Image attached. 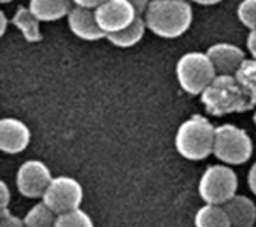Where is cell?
I'll return each mask as SVG.
<instances>
[{
	"label": "cell",
	"mask_w": 256,
	"mask_h": 227,
	"mask_svg": "<svg viewBox=\"0 0 256 227\" xmlns=\"http://www.w3.org/2000/svg\"><path fill=\"white\" fill-rule=\"evenodd\" d=\"M84 199L82 186L72 177H54L46 187L42 201L56 213L62 214L69 210L81 207Z\"/></svg>",
	"instance_id": "obj_7"
},
{
	"label": "cell",
	"mask_w": 256,
	"mask_h": 227,
	"mask_svg": "<svg viewBox=\"0 0 256 227\" xmlns=\"http://www.w3.org/2000/svg\"><path fill=\"white\" fill-rule=\"evenodd\" d=\"M10 204V192L4 181L0 183V208H8Z\"/></svg>",
	"instance_id": "obj_23"
},
{
	"label": "cell",
	"mask_w": 256,
	"mask_h": 227,
	"mask_svg": "<svg viewBox=\"0 0 256 227\" xmlns=\"http://www.w3.org/2000/svg\"><path fill=\"white\" fill-rule=\"evenodd\" d=\"M56 227H92L93 226V220L90 219V216L82 211L80 207L69 210L66 213L57 214L56 217Z\"/></svg>",
	"instance_id": "obj_20"
},
{
	"label": "cell",
	"mask_w": 256,
	"mask_h": 227,
	"mask_svg": "<svg viewBox=\"0 0 256 227\" xmlns=\"http://www.w3.org/2000/svg\"><path fill=\"white\" fill-rule=\"evenodd\" d=\"M57 214L42 201L34 204L27 214L24 216V223L26 226L30 227H45L54 226Z\"/></svg>",
	"instance_id": "obj_19"
},
{
	"label": "cell",
	"mask_w": 256,
	"mask_h": 227,
	"mask_svg": "<svg viewBox=\"0 0 256 227\" xmlns=\"http://www.w3.org/2000/svg\"><path fill=\"white\" fill-rule=\"evenodd\" d=\"M238 177L230 165L208 166L198 183L200 198L206 204L224 205L237 195Z\"/></svg>",
	"instance_id": "obj_6"
},
{
	"label": "cell",
	"mask_w": 256,
	"mask_h": 227,
	"mask_svg": "<svg viewBox=\"0 0 256 227\" xmlns=\"http://www.w3.org/2000/svg\"><path fill=\"white\" fill-rule=\"evenodd\" d=\"M213 154L230 166L244 165L254 154V141L244 129L222 124L216 127Z\"/></svg>",
	"instance_id": "obj_5"
},
{
	"label": "cell",
	"mask_w": 256,
	"mask_h": 227,
	"mask_svg": "<svg viewBox=\"0 0 256 227\" xmlns=\"http://www.w3.org/2000/svg\"><path fill=\"white\" fill-rule=\"evenodd\" d=\"M129 1L136 7L138 13H141V15H144L147 6H148V3H150V0H129Z\"/></svg>",
	"instance_id": "obj_27"
},
{
	"label": "cell",
	"mask_w": 256,
	"mask_h": 227,
	"mask_svg": "<svg viewBox=\"0 0 256 227\" xmlns=\"http://www.w3.org/2000/svg\"><path fill=\"white\" fill-rule=\"evenodd\" d=\"M99 27L106 33H116L136 19L138 10L129 0H105L94 7Z\"/></svg>",
	"instance_id": "obj_9"
},
{
	"label": "cell",
	"mask_w": 256,
	"mask_h": 227,
	"mask_svg": "<svg viewBox=\"0 0 256 227\" xmlns=\"http://www.w3.org/2000/svg\"><path fill=\"white\" fill-rule=\"evenodd\" d=\"M237 16L249 30L256 28V0H242L237 7Z\"/></svg>",
	"instance_id": "obj_21"
},
{
	"label": "cell",
	"mask_w": 256,
	"mask_h": 227,
	"mask_svg": "<svg viewBox=\"0 0 256 227\" xmlns=\"http://www.w3.org/2000/svg\"><path fill=\"white\" fill-rule=\"evenodd\" d=\"M216 75V67L207 52H186L178 58L176 64L177 81L183 91L190 96H201V93L208 87Z\"/></svg>",
	"instance_id": "obj_4"
},
{
	"label": "cell",
	"mask_w": 256,
	"mask_h": 227,
	"mask_svg": "<svg viewBox=\"0 0 256 227\" xmlns=\"http://www.w3.org/2000/svg\"><path fill=\"white\" fill-rule=\"evenodd\" d=\"M147 28L148 27H147L146 18L142 15H138L136 19L134 22H130L128 27L116 31V33L106 34V39L110 43H112L117 48H130V46L136 45L144 37Z\"/></svg>",
	"instance_id": "obj_15"
},
{
	"label": "cell",
	"mask_w": 256,
	"mask_h": 227,
	"mask_svg": "<svg viewBox=\"0 0 256 227\" xmlns=\"http://www.w3.org/2000/svg\"><path fill=\"white\" fill-rule=\"evenodd\" d=\"M230 217L231 226L252 227L256 223V205L252 199L243 195H236L224 204Z\"/></svg>",
	"instance_id": "obj_13"
},
{
	"label": "cell",
	"mask_w": 256,
	"mask_h": 227,
	"mask_svg": "<svg viewBox=\"0 0 256 227\" xmlns=\"http://www.w3.org/2000/svg\"><path fill=\"white\" fill-rule=\"evenodd\" d=\"M32 139L30 129L18 118L6 117L0 121V150L6 154L22 153Z\"/></svg>",
	"instance_id": "obj_10"
},
{
	"label": "cell",
	"mask_w": 256,
	"mask_h": 227,
	"mask_svg": "<svg viewBox=\"0 0 256 227\" xmlns=\"http://www.w3.org/2000/svg\"><path fill=\"white\" fill-rule=\"evenodd\" d=\"M0 226L2 227H21L26 226L24 219L14 216L8 208H0Z\"/></svg>",
	"instance_id": "obj_22"
},
{
	"label": "cell",
	"mask_w": 256,
	"mask_h": 227,
	"mask_svg": "<svg viewBox=\"0 0 256 227\" xmlns=\"http://www.w3.org/2000/svg\"><path fill=\"white\" fill-rule=\"evenodd\" d=\"M236 78L248 93L252 106H256V58H246L240 69L236 72Z\"/></svg>",
	"instance_id": "obj_18"
},
{
	"label": "cell",
	"mask_w": 256,
	"mask_h": 227,
	"mask_svg": "<svg viewBox=\"0 0 256 227\" xmlns=\"http://www.w3.org/2000/svg\"><path fill=\"white\" fill-rule=\"evenodd\" d=\"M201 102L206 111L213 117L246 112L254 108L248 93L236 75L218 73L208 87L201 93Z\"/></svg>",
	"instance_id": "obj_2"
},
{
	"label": "cell",
	"mask_w": 256,
	"mask_h": 227,
	"mask_svg": "<svg viewBox=\"0 0 256 227\" xmlns=\"http://www.w3.org/2000/svg\"><path fill=\"white\" fill-rule=\"evenodd\" d=\"M10 22L21 31L27 42H39L42 40V33L39 28L40 19L30 10L28 6H18Z\"/></svg>",
	"instance_id": "obj_16"
},
{
	"label": "cell",
	"mask_w": 256,
	"mask_h": 227,
	"mask_svg": "<svg viewBox=\"0 0 256 227\" xmlns=\"http://www.w3.org/2000/svg\"><path fill=\"white\" fill-rule=\"evenodd\" d=\"M2 3H9V1H12V0H0Z\"/></svg>",
	"instance_id": "obj_31"
},
{
	"label": "cell",
	"mask_w": 256,
	"mask_h": 227,
	"mask_svg": "<svg viewBox=\"0 0 256 227\" xmlns=\"http://www.w3.org/2000/svg\"><path fill=\"white\" fill-rule=\"evenodd\" d=\"M69 30L82 40H99L106 37V33L99 27L94 9L75 4L68 13Z\"/></svg>",
	"instance_id": "obj_11"
},
{
	"label": "cell",
	"mask_w": 256,
	"mask_h": 227,
	"mask_svg": "<svg viewBox=\"0 0 256 227\" xmlns=\"http://www.w3.org/2000/svg\"><path fill=\"white\" fill-rule=\"evenodd\" d=\"M50 168L40 160H27L16 171V189L27 199L42 198L51 180Z\"/></svg>",
	"instance_id": "obj_8"
},
{
	"label": "cell",
	"mask_w": 256,
	"mask_h": 227,
	"mask_svg": "<svg viewBox=\"0 0 256 227\" xmlns=\"http://www.w3.org/2000/svg\"><path fill=\"white\" fill-rule=\"evenodd\" d=\"M246 46H248L250 55H252L254 58H256V28L249 31L248 39H246Z\"/></svg>",
	"instance_id": "obj_24"
},
{
	"label": "cell",
	"mask_w": 256,
	"mask_h": 227,
	"mask_svg": "<svg viewBox=\"0 0 256 227\" xmlns=\"http://www.w3.org/2000/svg\"><path fill=\"white\" fill-rule=\"evenodd\" d=\"M144 18L152 33L162 39H176L190 28L194 9L188 0H150Z\"/></svg>",
	"instance_id": "obj_1"
},
{
	"label": "cell",
	"mask_w": 256,
	"mask_h": 227,
	"mask_svg": "<svg viewBox=\"0 0 256 227\" xmlns=\"http://www.w3.org/2000/svg\"><path fill=\"white\" fill-rule=\"evenodd\" d=\"M74 4H78V6H84V7H98L100 3H104L105 0H72Z\"/></svg>",
	"instance_id": "obj_26"
},
{
	"label": "cell",
	"mask_w": 256,
	"mask_h": 227,
	"mask_svg": "<svg viewBox=\"0 0 256 227\" xmlns=\"http://www.w3.org/2000/svg\"><path fill=\"white\" fill-rule=\"evenodd\" d=\"M6 28H8V16L4 10H0V34L2 36L6 33Z\"/></svg>",
	"instance_id": "obj_28"
},
{
	"label": "cell",
	"mask_w": 256,
	"mask_h": 227,
	"mask_svg": "<svg viewBox=\"0 0 256 227\" xmlns=\"http://www.w3.org/2000/svg\"><path fill=\"white\" fill-rule=\"evenodd\" d=\"M72 3V0H28V7L40 21L51 22L68 16Z\"/></svg>",
	"instance_id": "obj_14"
},
{
	"label": "cell",
	"mask_w": 256,
	"mask_h": 227,
	"mask_svg": "<svg viewBox=\"0 0 256 227\" xmlns=\"http://www.w3.org/2000/svg\"><path fill=\"white\" fill-rule=\"evenodd\" d=\"M216 127L204 115H192L184 120L176 133L174 145L177 153L192 162H200L213 154Z\"/></svg>",
	"instance_id": "obj_3"
},
{
	"label": "cell",
	"mask_w": 256,
	"mask_h": 227,
	"mask_svg": "<svg viewBox=\"0 0 256 227\" xmlns=\"http://www.w3.org/2000/svg\"><path fill=\"white\" fill-rule=\"evenodd\" d=\"M254 123H255V126H256V109H255V114H254Z\"/></svg>",
	"instance_id": "obj_30"
},
{
	"label": "cell",
	"mask_w": 256,
	"mask_h": 227,
	"mask_svg": "<svg viewBox=\"0 0 256 227\" xmlns=\"http://www.w3.org/2000/svg\"><path fill=\"white\" fill-rule=\"evenodd\" d=\"M194 3H198V4H202V6H212V4H218L220 3L222 0H192Z\"/></svg>",
	"instance_id": "obj_29"
},
{
	"label": "cell",
	"mask_w": 256,
	"mask_h": 227,
	"mask_svg": "<svg viewBox=\"0 0 256 227\" xmlns=\"http://www.w3.org/2000/svg\"><path fill=\"white\" fill-rule=\"evenodd\" d=\"M195 225L200 227H230L231 222L224 205L206 204L196 211Z\"/></svg>",
	"instance_id": "obj_17"
},
{
	"label": "cell",
	"mask_w": 256,
	"mask_h": 227,
	"mask_svg": "<svg viewBox=\"0 0 256 227\" xmlns=\"http://www.w3.org/2000/svg\"><path fill=\"white\" fill-rule=\"evenodd\" d=\"M248 186H249L250 192L256 196V162L248 172Z\"/></svg>",
	"instance_id": "obj_25"
},
{
	"label": "cell",
	"mask_w": 256,
	"mask_h": 227,
	"mask_svg": "<svg viewBox=\"0 0 256 227\" xmlns=\"http://www.w3.org/2000/svg\"><path fill=\"white\" fill-rule=\"evenodd\" d=\"M207 54L214 64L216 72L222 75H236L246 60L244 51L240 46L228 42H219L208 46Z\"/></svg>",
	"instance_id": "obj_12"
}]
</instances>
